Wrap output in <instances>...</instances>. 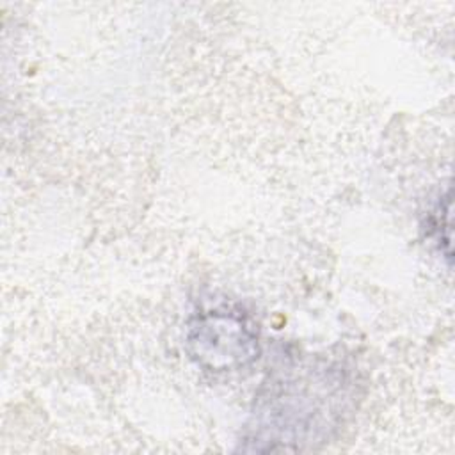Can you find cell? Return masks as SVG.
Returning <instances> with one entry per match:
<instances>
[{
	"mask_svg": "<svg viewBox=\"0 0 455 455\" xmlns=\"http://www.w3.org/2000/svg\"><path fill=\"white\" fill-rule=\"evenodd\" d=\"M190 343L196 345L194 355L201 363H210L213 368H229L243 364L254 354V336L247 323L233 315L215 313L197 320L192 327Z\"/></svg>",
	"mask_w": 455,
	"mask_h": 455,
	"instance_id": "6da1fadb",
	"label": "cell"
}]
</instances>
